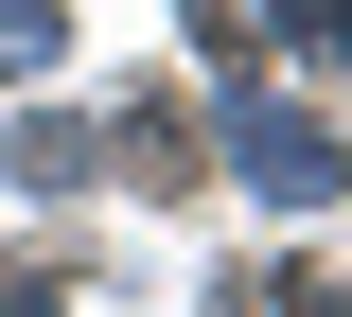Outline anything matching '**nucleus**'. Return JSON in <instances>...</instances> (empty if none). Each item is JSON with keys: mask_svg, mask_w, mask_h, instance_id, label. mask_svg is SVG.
<instances>
[{"mask_svg": "<svg viewBox=\"0 0 352 317\" xmlns=\"http://www.w3.org/2000/svg\"><path fill=\"white\" fill-rule=\"evenodd\" d=\"M229 159H247V194H282V212L335 194V124H317V106H229Z\"/></svg>", "mask_w": 352, "mask_h": 317, "instance_id": "1", "label": "nucleus"}, {"mask_svg": "<svg viewBox=\"0 0 352 317\" xmlns=\"http://www.w3.org/2000/svg\"><path fill=\"white\" fill-rule=\"evenodd\" d=\"M88 159H106V124H71V106H36V124H18V194H71Z\"/></svg>", "mask_w": 352, "mask_h": 317, "instance_id": "2", "label": "nucleus"}, {"mask_svg": "<svg viewBox=\"0 0 352 317\" xmlns=\"http://www.w3.org/2000/svg\"><path fill=\"white\" fill-rule=\"evenodd\" d=\"M0 71H53V0H0Z\"/></svg>", "mask_w": 352, "mask_h": 317, "instance_id": "3", "label": "nucleus"}]
</instances>
